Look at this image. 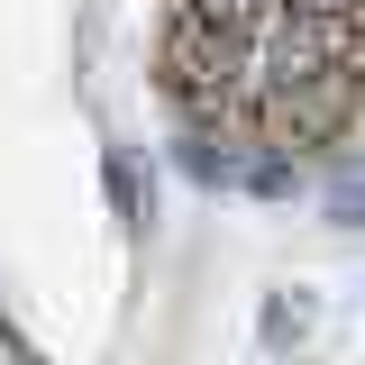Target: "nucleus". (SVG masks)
Segmentation results:
<instances>
[{"label":"nucleus","mask_w":365,"mask_h":365,"mask_svg":"<svg viewBox=\"0 0 365 365\" xmlns=\"http://www.w3.org/2000/svg\"><path fill=\"white\" fill-rule=\"evenodd\" d=\"M247 155H256V128H174V165L192 192H237V174H247Z\"/></svg>","instance_id":"nucleus-1"},{"label":"nucleus","mask_w":365,"mask_h":365,"mask_svg":"<svg viewBox=\"0 0 365 365\" xmlns=\"http://www.w3.org/2000/svg\"><path fill=\"white\" fill-rule=\"evenodd\" d=\"M101 192H110V220L128 228V237H146V220H155V182L137 174L128 146H101Z\"/></svg>","instance_id":"nucleus-2"},{"label":"nucleus","mask_w":365,"mask_h":365,"mask_svg":"<svg viewBox=\"0 0 365 365\" xmlns=\"http://www.w3.org/2000/svg\"><path fill=\"white\" fill-rule=\"evenodd\" d=\"M237 192H247V201H302V192H311V155H292V146H265V137H256V155H247Z\"/></svg>","instance_id":"nucleus-3"},{"label":"nucleus","mask_w":365,"mask_h":365,"mask_svg":"<svg viewBox=\"0 0 365 365\" xmlns=\"http://www.w3.org/2000/svg\"><path fill=\"white\" fill-rule=\"evenodd\" d=\"M311 192H319V220H329V228H365V155H356V146H338Z\"/></svg>","instance_id":"nucleus-4"},{"label":"nucleus","mask_w":365,"mask_h":365,"mask_svg":"<svg viewBox=\"0 0 365 365\" xmlns=\"http://www.w3.org/2000/svg\"><path fill=\"white\" fill-rule=\"evenodd\" d=\"M311 319H319V302L292 283V292H265V311H256V347L265 356H292L302 338H311Z\"/></svg>","instance_id":"nucleus-5"},{"label":"nucleus","mask_w":365,"mask_h":365,"mask_svg":"<svg viewBox=\"0 0 365 365\" xmlns=\"http://www.w3.org/2000/svg\"><path fill=\"white\" fill-rule=\"evenodd\" d=\"M174 9H182V19H201V28H220V37H247L274 0H174Z\"/></svg>","instance_id":"nucleus-6"},{"label":"nucleus","mask_w":365,"mask_h":365,"mask_svg":"<svg viewBox=\"0 0 365 365\" xmlns=\"http://www.w3.org/2000/svg\"><path fill=\"white\" fill-rule=\"evenodd\" d=\"M0 356H9V365H46V356H37V338H28L9 311H0Z\"/></svg>","instance_id":"nucleus-7"},{"label":"nucleus","mask_w":365,"mask_h":365,"mask_svg":"<svg viewBox=\"0 0 365 365\" xmlns=\"http://www.w3.org/2000/svg\"><path fill=\"white\" fill-rule=\"evenodd\" d=\"M283 9H302V19H365V0H283Z\"/></svg>","instance_id":"nucleus-8"}]
</instances>
